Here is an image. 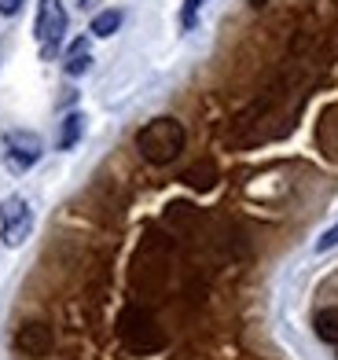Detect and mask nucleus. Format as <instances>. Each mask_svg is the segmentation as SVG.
Returning a JSON list of instances; mask_svg holds the SVG:
<instances>
[{"label": "nucleus", "instance_id": "nucleus-11", "mask_svg": "<svg viewBox=\"0 0 338 360\" xmlns=\"http://www.w3.org/2000/svg\"><path fill=\"white\" fill-rule=\"evenodd\" d=\"M331 247H338V224L327 228V232L320 236V243H316V250H331Z\"/></svg>", "mask_w": 338, "mask_h": 360}, {"label": "nucleus", "instance_id": "nucleus-15", "mask_svg": "<svg viewBox=\"0 0 338 360\" xmlns=\"http://www.w3.org/2000/svg\"><path fill=\"white\" fill-rule=\"evenodd\" d=\"M334 349H338V346H334Z\"/></svg>", "mask_w": 338, "mask_h": 360}, {"label": "nucleus", "instance_id": "nucleus-3", "mask_svg": "<svg viewBox=\"0 0 338 360\" xmlns=\"http://www.w3.org/2000/svg\"><path fill=\"white\" fill-rule=\"evenodd\" d=\"M30 228H34V214H30V202L22 195H11V199L0 202V239L8 247H19L30 236Z\"/></svg>", "mask_w": 338, "mask_h": 360}, {"label": "nucleus", "instance_id": "nucleus-10", "mask_svg": "<svg viewBox=\"0 0 338 360\" xmlns=\"http://www.w3.org/2000/svg\"><path fill=\"white\" fill-rule=\"evenodd\" d=\"M202 8V0H184V11H181V22L184 26H195V15Z\"/></svg>", "mask_w": 338, "mask_h": 360}, {"label": "nucleus", "instance_id": "nucleus-4", "mask_svg": "<svg viewBox=\"0 0 338 360\" xmlns=\"http://www.w3.org/2000/svg\"><path fill=\"white\" fill-rule=\"evenodd\" d=\"M52 346H56L52 327L41 323V320L22 323V327H19V335H15V349H19L22 356H34V360L48 356V353H52Z\"/></svg>", "mask_w": 338, "mask_h": 360}, {"label": "nucleus", "instance_id": "nucleus-8", "mask_svg": "<svg viewBox=\"0 0 338 360\" xmlns=\"http://www.w3.org/2000/svg\"><path fill=\"white\" fill-rule=\"evenodd\" d=\"M82 129H85L82 114H67V118H63V133H59V151H70V147L82 140Z\"/></svg>", "mask_w": 338, "mask_h": 360}, {"label": "nucleus", "instance_id": "nucleus-14", "mask_svg": "<svg viewBox=\"0 0 338 360\" xmlns=\"http://www.w3.org/2000/svg\"><path fill=\"white\" fill-rule=\"evenodd\" d=\"M96 4V0H82V8H92Z\"/></svg>", "mask_w": 338, "mask_h": 360}, {"label": "nucleus", "instance_id": "nucleus-6", "mask_svg": "<svg viewBox=\"0 0 338 360\" xmlns=\"http://www.w3.org/2000/svg\"><path fill=\"white\" fill-rule=\"evenodd\" d=\"M89 67H92L89 41L82 37V41H74V44H70V52H67V74H70V77H82V74H89Z\"/></svg>", "mask_w": 338, "mask_h": 360}, {"label": "nucleus", "instance_id": "nucleus-7", "mask_svg": "<svg viewBox=\"0 0 338 360\" xmlns=\"http://www.w3.org/2000/svg\"><path fill=\"white\" fill-rule=\"evenodd\" d=\"M313 327H316V335L324 338L327 346H338V309H320Z\"/></svg>", "mask_w": 338, "mask_h": 360}, {"label": "nucleus", "instance_id": "nucleus-2", "mask_svg": "<svg viewBox=\"0 0 338 360\" xmlns=\"http://www.w3.org/2000/svg\"><path fill=\"white\" fill-rule=\"evenodd\" d=\"M63 34H67V11H63V0H41V8H37V44H41V56H56Z\"/></svg>", "mask_w": 338, "mask_h": 360}, {"label": "nucleus", "instance_id": "nucleus-5", "mask_svg": "<svg viewBox=\"0 0 338 360\" xmlns=\"http://www.w3.org/2000/svg\"><path fill=\"white\" fill-rule=\"evenodd\" d=\"M4 158L11 169H30L41 158V136L37 133H8L4 136Z\"/></svg>", "mask_w": 338, "mask_h": 360}, {"label": "nucleus", "instance_id": "nucleus-13", "mask_svg": "<svg viewBox=\"0 0 338 360\" xmlns=\"http://www.w3.org/2000/svg\"><path fill=\"white\" fill-rule=\"evenodd\" d=\"M250 4H254V8H265V4H268V0H250Z\"/></svg>", "mask_w": 338, "mask_h": 360}, {"label": "nucleus", "instance_id": "nucleus-9", "mask_svg": "<svg viewBox=\"0 0 338 360\" xmlns=\"http://www.w3.org/2000/svg\"><path fill=\"white\" fill-rule=\"evenodd\" d=\"M118 26H122V11H100L92 19V37H110L118 34Z\"/></svg>", "mask_w": 338, "mask_h": 360}, {"label": "nucleus", "instance_id": "nucleus-12", "mask_svg": "<svg viewBox=\"0 0 338 360\" xmlns=\"http://www.w3.org/2000/svg\"><path fill=\"white\" fill-rule=\"evenodd\" d=\"M22 8V0H0V15H15Z\"/></svg>", "mask_w": 338, "mask_h": 360}, {"label": "nucleus", "instance_id": "nucleus-1", "mask_svg": "<svg viewBox=\"0 0 338 360\" xmlns=\"http://www.w3.org/2000/svg\"><path fill=\"white\" fill-rule=\"evenodd\" d=\"M184 125L176 118H155L136 133V151L151 162V166H169V162L181 158L184 151Z\"/></svg>", "mask_w": 338, "mask_h": 360}]
</instances>
